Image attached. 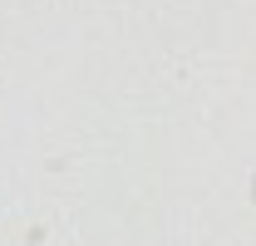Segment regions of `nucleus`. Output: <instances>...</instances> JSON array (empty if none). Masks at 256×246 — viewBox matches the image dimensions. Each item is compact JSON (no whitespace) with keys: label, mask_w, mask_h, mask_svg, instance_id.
Returning a JSON list of instances; mask_svg holds the SVG:
<instances>
[]
</instances>
